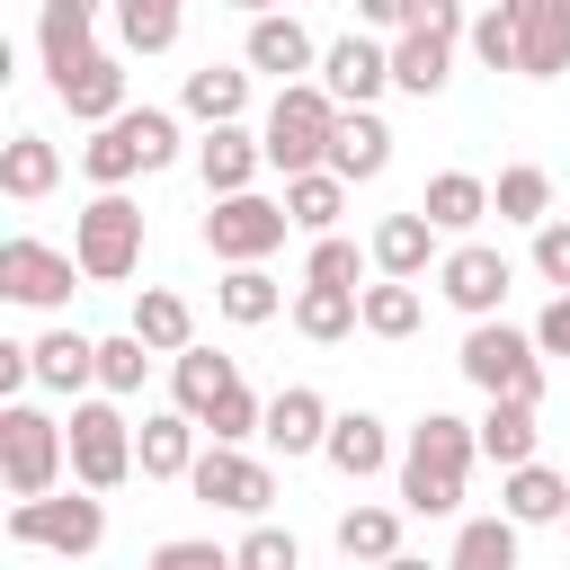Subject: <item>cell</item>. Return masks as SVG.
<instances>
[{
    "label": "cell",
    "mask_w": 570,
    "mask_h": 570,
    "mask_svg": "<svg viewBox=\"0 0 570 570\" xmlns=\"http://www.w3.org/2000/svg\"><path fill=\"white\" fill-rule=\"evenodd\" d=\"M267 169V142L249 134V125H223V134H205L196 142V178H205V196L223 205V196H249V178Z\"/></svg>",
    "instance_id": "19"
},
{
    "label": "cell",
    "mask_w": 570,
    "mask_h": 570,
    "mask_svg": "<svg viewBox=\"0 0 570 570\" xmlns=\"http://www.w3.org/2000/svg\"><path fill=\"white\" fill-rule=\"evenodd\" d=\"M561 525H570V517H561Z\"/></svg>",
    "instance_id": "50"
},
{
    "label": "cell",
    "mask_w": 570,
    "mask_h": 570,
    "mask_svg": "<svg viewBox=\"0 0 570 570\" xmlns=\"http://www.w3.org/2000/svg\"><path fill=\"white\" fill-rule=\"evenodd\" d=\"M62 187V151L45 142V134H9L0 142V196L9 205H36V196H53Z\"/></svg>",
    "instance_id": "28"
},
{
    "label": "cell",
    "mask_w": 570,
    "mask_h": 570,
    "mask_svg": "<svg viewBox=\"0 0 570 570\" xmlns=\"http://www.w3.org/2000/svg\"><path fill=\"white\" fill-rule=\"evenodd\" d=\"M383 570H428V561H419V552H401V561H383Z\"/></svg>",
    "instance_id": "49"
},
{
    "label": "cell",
    "mask_w": 570,
    "mask_h": 570,
    "mask_svg": "<svg viewBox=\"0 0 570 570\" xmlns=\"http://www.w3.org/2000/svg\"><path fill=\"white\" fill-rule=\"evenodd\" d=\"M187 490L205 499V508H232V517H267V499H276V472L249 454V445H205L196 454V472H187Z\"/></svg>",
    "instance_id": "11"
},
{
    "label": "cell",
    "mask_w": 570,
    "mask_h": 570,
    "mask_svg": "<svg viewBox=\"0 0 570 570\" xmlns=\"http://www.w3.org/2000/svg\"><path fill=\"white\" fill-rule=\"evenodd\" d=\"M419 214H428L436 232H472V223L490 214V178H472V169H436L428 196H419Z\"/></svg>",
    "instance_id": "33"
},
{
    "label": "cell",
    "mask_w": 570,
    "mask_h": 570,
    "mask_svg": "<svg viewBox=\"0 0 570 570\" xmlns=\"http://www.w3.org/2000/svg\"><path fill=\"white\" fill-rule=\"evenodd\" d=\"M383 169H392V125H383L374 107H338V134H330V178L365 187V178H383Z\"/></svg>",
    "instance_id": "18"
},
{
    "label": "cell",
    "mask_w": 570,
    "mask_h": 570,
    "mask_svg": "<svg viewBox=\"0 0 570 570\" xmlns=\"http://www.w3.org/2000/svg\"><path fill=\"white\" fill-rule=\"evenodd\" d=\"M196 419L187 410H151L142 428H134V463H142V481H187L196 472Z\"/></svg>",
    "instance_id": "21"
},
{
    "label": "cell",
    "mask_w": 570,
    "mask_h": 570,
    "mask_svg": "<svg viewBox=\"0 0 570 570\" xmlns=\"http://www.w3.org/2000/svg\"><path fill=\"white\" fill-rule=\"evenodd\" d=\"M534 347H543V356H570V294H552V303H543V321H534Z\"/></svg>",
    "instance_id": "47"
},
{
    "label": "cell",
    "mask_w": 570,
    "mask_h": 570,
    "mask_svg": "<svg viewBox=\"0 0 570 570\" xmlns=\"http://www.w3.org/2000/svg\"><path fill=\"white\" fill-rule=\"evenodd\" d=\"M178 107L205 125V134H223V125H240V107H249V62H205V71H187V89H178Z\"/></svg>",
    "instance_id": "25"
},
{
    "label": "cell",
    "mask_w": 570,
    "mask_h": 570,
    "mask_svg": "<svg viewBox=\"0 0 570 570\" xmlns=\"http://www.w3.org/2000/svg\"><path fill=\"white\" fill-rule=\"evenodd\" d=\"M330 134H338V98H330L321 80H294V89H276V98H267V125H258L267 169H285V178L330 169Z\"/></svg>",
    "instance_id": "3"
},
{
    "label": "cell",
    "mask_w": 570,
    "mask_h": 570,
    "mask_svg": "<svg viewBox=\"0 0 570 570\" xmlns=\"http://www.w3.org/2000/svg\"><path fill=\"white\" fill-rule=\"evenodd\" d=\"M303 285L365 294V249H356V240H312V258H303Z\"/></svg>",
    "instance_id": "42"
},
{
    "label": "cell",
    "mask_w": 570,
    "mask_h": 570,
    "mask_svg": "<svg viewBox=\"0 0 570 570\" xmlns=\"http://www.w3.org/2000/svg\"><path fill=\"white\" fill-rule=\"evenodd\" d=\"M178 160V116L169 107H125L116 125H98L89 142H80V178L98 187V196H125V178H151V169H169Z\"/></svg>",
    "instance_id": "2"
},
{
    "label": "cell",
    "mask_w": 570,
    "mask_h": 570,
    "mask_svg": "<svg viewBox=\"0 0 570 570\" xmlns=\"http://www.w3.org/2000/svg\"><path fill=\"white\" fill-rule=\"evenodd\" d=\"M472 428H481V454H490L499 472H525V463H534V436H543V428H534L525 401H490Z\"/></svg>",
    "instance_id": "34"
},
{
    "label": "cell",
    "mask_w": 570,
    "mask_h": 570,
    "mask_svg": "<svg viewBox=\"0 0 570 570\" xmlns=\"http://www.w3.org/2000/svg\"><path fill=\"white\" fill-rule=\"evenodd\" d=\"M472 36V18L454 9V0H419V27L392 45V89H410V98H436L445 80H454V45Z\"/></svg>",
    "instance_id": "9"
},
{
    "label": "cell",
    "mask_w": 570,
    "mask_h": 570,
    "mask_svg": "<svg viewBox=\"0 0 570 570\" xmlns=\"http://www.w3.org/2000/svg\"><path fill=\"white\" fill-rule=\"evenodd\" d=\"M534 276H543V285H561V294H570V223H561V214H552V223H543V232H534Z\"/></svg>",
    "instance_id": "46"
},
{
    "label": "cell",
    "mask_w": 570,
    "mask_h": 570,
    "mask_svg": "<svg viewBox=\"0 0 570 570\" xmlns=\"http://www.w3.org/2000/svg\"><path fill=\"white\" fill-rule=\"evenodd\" d=\"M285 196H223V205H205V249L223 258V267H258L267 249H285Z\"/></svg>",
    "instance_id": "10"
},
{
    "label": "cell",
    "mask_w": 570,
    "mask_h": 570,
    "mask_svg": "<svg viewBox=\"0 0 570 570\" xmlns=\"http://www.w3.org/2000/svg\"><path fill=\"white\" fill-rule=\"evenodd\" d=\"M53 98L71 107V125H116L125 116V62L116 53H89V62H71V71H53Z\"/></svg>",
    "instance_id": "17"
},
{
    "label": "cell",
    "mask_w": 570,
    "mask_h": 570,
    "mask_svg": "<svg viewBox=\"0 0 570 570\" xmlns=\"http://www.w3.org/2000/svg\"><path fill=\"white\" fill-rule=\"evenodd\" d=\"M240 62H249V71H276V80L294 89L303 71H321V45H312V27H303V18L258 9V18H249V36H240Z\"/></svg>",
    "instance_id": "14"
},
{
    "label": "cell",
    "mask_w": 570,
    "mask_h": 570,
    "mask_svg": "<svg viewBox=\"0 0 570 570\" xmlns=\"http://www.w3.org/2000/svg\"><path fill=\"white\" fill-rule=\"evenodd\" d=\"M419 321H428L419 285H392V276H383V285H365V330H374V338H410Z\"/></svg>",
    "instance_id": "40"
},
{
    "label": "cell",
    "mask_w": 570,
    "mask_h": 570,
    "mask_svg": "<svg viewBox=\"0 0 570 570\" xmlns=\"http://www.w3.org/2000/svg\"><path fill=\"white\" fill-rule=\"evenodd\" d=\"M445 570H517V525L508 517H463Z\"/></svg>",
    "instance_id": "38"
},
{
    "label": "cell",
    "mask_w": 570,
    "mask_h": 570,
    "mask_svg": "<svg viewBox=\"0 0 570 570\" xmlns=\"http://www.w3.org/2000/svg\"><path fill=\"white\" fill-rule=\"evenodd\" d=\"M71 258L89 285H125L142 267V205L134 196H89L71 214Z\"/></svg>",
    "instance_id": "6"
},
{
    "label": "cell",
    "mask_w": 570,
    "mask_h": 570,
    "mask_svg": "<svg viewBox=\"0 0 570 570\" xmlns=\"http://www.w3.org/2000/svg\"><path fill=\"white\" fill-rule=\"evenodd\" d=\"M321 89H330L338 107H374V98L392 89V45H374V36L321 45Z\"/></svg>",
    "instance_id": "15"
},
{
    "label": "cell",
    "mask_w": 570,
    "mask_h": 570,
    "mask_svg": "<svg viewBox=\"0 0 570 570\" xmlns=\"http://www.w3.org/2000/svg\"><path fill=\"white\" fill-rule=\"evenodd\" d=\"M436 240H445V232H436V223H428V214L410 205V214H383V223H374L365 258H374V267H383L392 285H419L428 267H445V249H436Z\"/></svg>",
    "instance_id": "16"
},
{
    "label": "cell",
    "mask_w": 570,
    "mask_h": 570,
    "mask_svg": "<svg viewBox=\"0 0 570 570\" xmlns=\"http://www.w3.org/2000/svg\"><path fill=\"white\" fill-rule=\"evenodd\" d=\"M232 392H240V365H232V356H214V347H187V356L169 365V401H178L196 428H205Z\"/></svg>",
    "instance_id": "24"
},
{
    "label": "cell",
    "mask_w": 570,
    "mask_h": 570,
    "mask_svg": "<svg viewBox=\"0 0 570 570\" xmlns=\"http://www.w3.org/2000/svg\"><path fill=\"white\" fill-rule=\"evenodd\" d=\"M499 517H508V525H561V517H570V481L543 472V463H525V472L499 481Z\"/></svg>",
    "instance_id": "30"
},
{
    "label": "cell",
    "mask_w": 570,
    "mask_h": 570,
    "mask_svg": "<svg viewBox=\"0 0 570 570\" xmlns=\"http://www.w3.org/2000/svg\"><path fill=\"white\" fill-rule=\"evenodd\" d=\"M142 365H151V347H142L134 330H116V338H98V392H107V401H125V392H142Z\"/></svg>",
    "instance_id": "43"
},
{
    "label": "cell",
    "mask_w": 570,
    "mask_h": 570,
    "mask_svg": "<svg viewBox=\"0 0 570 570\" xmlns=\"http://www.w3.org/2000/svg\"><path fill=\"white\" fill-rule=\"evenodd\" d=\"M454 365H463V383H472V392L543 410V347H534L525 330H508V321H481V330H463Z\"/></svg>",
    "instance_id": "5"
},
{
    "label": "cell",
    "mask_w": 570,
    "mask_h": 570,
    "mask_svg": "<svg viewBox=\"0 0 570 570\" xmlns=\"http://www.w3.org/2000/svg\"><path fill=\"white\" fill-rule=\"evenodd\" d=\"M134 338H142L151 356H169V365H178V356L196 347V312H187V294L142 285V294H134Z\"/></svg>",
    "instance_id": "29"
},
{
    "label": "cell",
    "mask_w": 570,
    "mask_h": 570,
    "mask_svg": "<svg viewBox=\"0 0 570 570\" xmlns=\"http://www.w3.org/2000/svg\"><path fill=\"white\" fill-rule=\"evenodd\" d=\"M214 312H223V321H240V330H258V321H276V312H285V294H276V276H267V267H223Z\"/></svg>",
    "instance_id": "37"
},
{
    "label": "cell",
    "mask_w": 570,
    "mask_h": 570,
    "mask_svg": "<svg viewBox=\"0 0 570 570\" xmlns=\"http://www.w3.org/2000/svg\"><path fill=\"white\" fill-rule=\"evenodd\" d=\"M232 570H303V543H294L285 525H249V534L232 543Z\"/></svg>",
    "instance_id": "44"
},
{
    "label": "cell",
    "mask_w": 570,
    "mask_h": 570,
    "mask_svg": "<svg viewBox=\"0 0 570 570\" xmlns=\"http://www.w3.org/2000/svg\"><path fill=\"white\" fill-rule=\"evenodd\" d=\"M330 419H338V410H330L312 383H285V392L267 401V445H276L285 463H294V454H321V445H330Z\"/></svg>",
    "instance_id": "20"
},
{
    "label": "cell",
    "mask_w": 570,
    "mask_h": 570,
    "mask_svg": "<svg viewBox=\"0 0 570 570\" xmlns=\"http://www.w3.org/2000/svg\"><path fill=\"white\" fill-rule=\"evenodd\" d=\"M321 454H330V472H347V481H374V472L392 463V428H383L374 410H338Z\"/></svg>",
    "instance_id": "26"
},
{
    "label": "cell",
    "mask_w": 570,
    "mask_h": 570,
    "mask_svg": "<svg viewBox=\"0 0 570 570\" xmlns=\"http://www.w3.org/2000/svg\"><path fill=\"white\" fill-rule=\"evenodd\" d=\"M178 27H187L178 0H125V9H116V45H125V53H169Z\"/></svg>",
    "instance_id": "39"
},
{
    "label": "cell",
    "mask_w": 570,
    "mask_h": 570,
    "mask_svg": "<svg viewBox=\"0 0 570 570\" xmlns=\"http://www.w3.org/2000/svg\"><path fill=\"white\" fill-rule=\"evenodd\" d=\"M356 18H365V27H392V36H410V27H419V0H356Z\"/></svg>",
    "instance_id": "48"
},
{
    "label": "cell",
    "mask_w": 570,
    "mask_h": 570,
    "mask_svg": "<svg viewBox=\"0 0 570 570\" xmlns=\"http://www.w3.org/2000/svg\"><path fill=\"white\" fill-rule=\"evenodd\" d=\"M517 27H525V53H517L525 80L570 71V0H517Z\"/></svg>",
    "instance_id": "27"
},
{
    "label": "cell",
    "mask_w": 570,
    "mask_h": 570,
    "mask_svg": "<svg viewBox=\"0 0 570 570\" xmlns=\"http://www.w3.org/2000/svg\"><path fill=\"white\" fill-rule=\"evenodd\" d=\"M27 356H36V383L62 392L71 410H80V392L98 383V338H80V330H45V338H27Z\"/></svg>",
    "instance_id": "23"
},
{
    "label": "cell",
    "mask_w": 570,
    "mask_h": 570,
    "mask_svg": "<svg viewBox=\"0 0 570 570\" xmlns=\"http://www.w3.org/2000/svg\"><path fill=\"white\" fill-rule=\"evenodd\" d=\"M338 214H347V178L312 169V178H285V223L312 232V240H338Z\"/></svg>",
    "instance_id": "32"
},
{
    "label": "cell",
    "mask_w": 570,
    "mask_h": 570,
    "mask_svg": "<svg viewBox=\"0 0 570 570\" xmlns=\"http://www.w3.org/2000/svg\"><path fill=\"white\" fill-rule=\"evenodd\" d=\"M508 285H517V267H508L490 240H454V249H445V267H436V294H445L472 330H481V321H499Z\"/></svg>",
    "instance_id": "12"
},
{
    "label": "cell",
    "mask_w": 570,
    "mask_h": 570,
    "mask_svg": "<svg viewBox=\"0 0 570 570\" xmlns=\"http://www.w3.org/2000/svg\"><path fill=\"white\" fill-rule=\"evenodd\" d=\"M490 214H499V223H525V232H543V223H552V169H534V160H508V169H499V187H490Z\"/></svg>",
    "instance_id": "31"
},
{
    "label": "cell",
    "mask_w": 570,
    "mask_h": 570,
    "mask_svg": "<svg viewBox=\"0 0 570 570\" xmlns=\"http://www.w3.org/2000/svg\"><path fill=\"white\" fill-rule=\"evenodd\" d=\"M481 454V428L454 419V410H428L401 445V508L410 517H454L463 508V472Z\"/></svg>",
    "instance_id": "1"
},
{
    "label": "cell",
    "mask_w": 570,
    "mask_h": 570,
    "mask_svg": "<svg viewBox=\"0 0 570 570\" xmlns=\"http://www.w3.org/2000/svg\"><path fill=\"white\" fill-rule=\"evenodd\" d=\"M71 481L89 490V499H107V490H125L142 463H134V419L116 410V401H80L71 410Z\"/></svg>",
    "instance_id": "8"
},
{
    "label": "cell",
    "mask_w": 570,
    "mask_h": 570,
    "mask_svg": "<svg viewBox=\"0 0 570 570\" xmlns=\"http://www.w3.org/2000/svg\"><path fill=\"white\" fill-rule=\"evenodd\" d=\"M338 552H347V561H365V570L401 561V508H374V499H356V508L338 517Z\"/></svg>",
    "instance_id": "35"
},
{
    "label": "cell",
    "mask_w": 570,
    "mask_h": 570,
    "mask_svg": "<svg viewBox=\"0 0 570 570\" xmlns=\"http://www.w3.org/2000/svg\"><path fill=\"white\" fill-rule=\"evenodd\" d=\"M9 543H27V552H62V570H71V561H89V552L107 543V499H89V490L27 499V508H9Z\"/></svg>",
    "instance_id": "7"
},
{
    "label": "cell",
    "mask_w": 570,
    "mask_h": 570,
    "mask_svg": "<svg viewBox=\"0 0 570 570\" xmlns=\"http://www.w3.org/2000/svg\"><path fill=\"white\" fill-rule=\"evenodd\" d=\"M472 53H481L490 71H517V53H525V27H517V0H499V9H481V18H472Z\"/></svg>",
    "instance_id": "41"
},
{
    "label": "cell",
    "mask_w": 570,
    "mask_h": 570,
    "mask_svg": "<svg viewBox=\"0 0 570 570\" xmlns=\"http://www.w3.org/2000/svg\"><path fill=\"white\" fill-rule=\"evenodd\" d=\"M62 472H71L62 419H45L36 401H0V481H9V499H18V508H27V499H53Z\"/></svg>",
    "instance_id": "4"
},
{
    "label": "cell",
    "mask_w": 570,
    "mask_h": 570,
    "mask_svg": "<svg viewBox=\"0 0 570 570\" xmlns=\"http://www.w3.org/2000/svg\"><path fill=\"white\" fill-rule=\"evenodd\" d=\"M36 53H45V80L71 71V62H89L98 53V9L89 0H45L36 9Z\"/></svg>",
    "instance_id": "22"
},
{
    "label": "cell",
    "mask_w": 570,
    "mask_h": 570,
    "mask_svg": "<svg viewBox=\"0 0 570 570\" xmlns=\"http://www.w3.org/2000/svg\"><path fill=\"white\" fill-rule=\"evenodd\" d=\"M71 276H80V258L71 249H45V240H0V294L9 303H27V312H62L71 303Z\"/></svg>",
    "instance_id": "13"
},
{
    "label": "cell",
    "mask_w": 570,
    "mask_h": 570,
    "mask_svg": "<svg viewBox=\"0 0 570 570\" xmlns=\"http://www.w3.org/2000/svg\"><path fill=\"white\" fill-rule=\"evenodd\" d=\"M142 570H232V552H223L214 534H169V543H151Z\"/></svg>",
    "instance_id": "45"
},
{
    "label": "cell",
    "mask_w": 570,
    "mask_h": 570,
    "mask_svg": "<svg viewBox=\"0 0 570 570\" xmlns=\"http://www.w3.org/2000/svg\"><path fill=\"white\" fill-rule=\"evenodd\" d=\"M294 330L312 347H338L347 330H365V294H330V285H303L294 294Z\"/></svg>",
    "instance_id": "36"
}]
</instances>
